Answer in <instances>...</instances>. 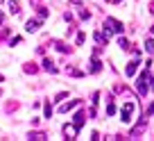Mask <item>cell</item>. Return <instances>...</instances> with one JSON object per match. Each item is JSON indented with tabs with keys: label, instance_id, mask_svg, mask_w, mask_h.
Wrapping results in <instances>:
<instances>
[{
	"label": "cell",
	"instance_id": "obj_28",
	"mask_svg": "<svg viewBox=\"0 0 154 141\" xmlns=\"http://www.w3.org/2000/svg\"><path fill=\"white\" fill-rule=\"evenodd\" d=\"M147 114H154V102H152V105L147 107Z\"/></svg>",
	"mask_w": 154,
	"mask_h": 141
},
{
	"label": "cell",
	"instance_id": "obj_12",
	"mask_svg": "<svg viewBox=\"0 0 154 141\" xmlns=\"http://www.w3.org/2000/svg\"><path fill=\"white\" fill-rule=\"evenodd\" d=\"M66 73L72 75V78H84V71H79V68H72V66H66Z\"/></svg>",
	"mask_w": 154,
	"mask_h": 141
},
{
	"label": "cell",
	"instance_id": "obj_20",
	"mask_svg": "<svg viewBox=\"0 0 154 141\" xmlns=\"http://www.w3.org/2000/svg\"><path fill=\"white\" fill-rule=\"evenodd\" d=\"M106 114H109V116H113V114H116V105L111 102V98H109V105H106Z\"/></svg>",
	"mask_w": 154,
	"mask_h": 141
},
{
	"label": "cell",
	"instance_id": "obj_15",
	"mask_svg": "<svg viewBox=\"0 0 154 141\" xmlns=\"http://www.w3.org/2000/svg\"><path fill=\"white\" fill-rule=\"evenodd\" d=\"M143 130H145V121H140V123H138V125H136V127H134V130H131V132H129V136H138V134H140V132H143Z\"/></svg>",
	"mask_w": 154,
	"mask_h": 141
},
{
	"label": "cell",
	"instance_id": "obj_8",
	"mask_svg": "<svg viewBox=\"0 0 154 141\" xmlns=\"http://www.w3.org/2000/svg\"><path fill=\"white\" fill-rule=\"evenodd\" d=\"M91 73H100L102 71V62L97 59V55H93V59H91V68H88Z\"/></svg>",
	"mask_w": 154,
	"mask_h": 141
},
{
	"label": "cell",
	"instance_id": "obj_31",
	"mask_svg": "<svg viewBox=\"0 0 154 141\" xmlns=\"http://www.w3.org/2000/svg\"><path fill=\"white\" fill-rule=\"evenodd\" d=\"M149 32H152V34H154V25H152V27H149Z\"/></svg>",
	"mask_w": 154,
	"mask_h": 141
},
{
	"label": "cell",
	"instance_id": "obj_26",
	"mask_svg": "<svg viewBox=\"0 0 154 141\" xmlns=\"http://www.w3.org/2000/svg\"><path fill=\"white\" fill-rule=\"evenodd\" d=\"M63 18H66L68 23H72V14H70V11H66V14H63Z\"/></svg>",
	"mask_w": 154,
	"mask_h": 141
},
{
	"label": "cell",
	"instance_id": "obj_5",
	"mask_svg": "<svg viewBox=\"0 0 154 141\" xmlns=\"http://www.w3.org/2000/svg\"><path fill=\"white\" fill-rule=\"evenodd\" d=\"M41 23H43V21L38 18V16H36V18H34V21L29 18V21H27V25H25V30H27V32L32 34V32H36V30H38V25H41Z\"/></svg>",
	"mask_w": 154,
	"mask_h": 141
},
{
	"label": "cell",
	"instance_id": "obj_19",
	"mask_svg": "<svg viewBox=\"0 0 154 141\" xmlns=\"http://www.w3.org/2000/svg\"><path fill=\"white\" fill-rule=\"evenodd\" d=\"M145 50H147L149 55H154V39H147V41H145Z\"/></svg>",
	"mask_w": 154,
	"mask_h": 141
},
{
	"label": "cell",
	"instance_id": "obj_3",
	"mask_svg": "<svg viewBox=\"0 0 154 141\" xmlns=\"http://www.w3.org/2000/svg\"><path fill=\"white\" fill-rule=\"evenodd\" d=\"M131 112H134V102H125V107H122V112H120L122 123H129L131 121Z\"/></svg>",
	"mask_w": 154,
	"mask_h": 141
},
{
	"label": "cell",
	"instance_id": "obj_6",
	"mask_svg": "<svg viewBox=\"0 0 154 141\" xmlns=\"http://www.w3.org/2000/svg\"><path fill=\"white\" fill-rule=\"evenodd\" d=\"M77 132H79L77 125H63V134H66V139H75Z\"/></svg>",
	"mask_w": 154,
	"mask_h": 141
},
{
	"label": "cell",
	"instance_id": "obj_18",
	"mask_svg": "<svg viewBox=\"0 0 154 141\" xmlns=\"http://www.w3.org/2000/svg\"><path fill=\"white\" fill-rule=\"evenodd\" d=\"M118 46H120V50H131L129 41H127V39H122V37H120V39H118Z\"/></svg>",
	"mask_w": 154,
	"mask_h": 141
},
{
	"label": "cell",
	"instance_id": "obj_10",
	"mask_svg": "<svg viewBox=\"0 0 154 141\" xmlns=\"http://www.w3.org/2000/svg\"><path fill=\"white\" fill-rule=\"evenodd\" d=\"M43 68L48 71V73H57V66H54V62H52L50 57H45V59H43Z\"/></svg>",
	"mask_w": 154,
	"mask_h": 141
},
{
	"label": "cell",
	"instance_id": "obj_21",
	"mask_svg": "<svg viewBox=\"0 0 154 141\" xmlns=\"http://www.w3.org/2000/svg\"><path fill=\"white\" fill-rule=\"evenodd\" d=\"M50 116H52V105L45 102V118H50Z\"/></svg>",
	"mask_w": 154,
	"mask_h": 141
},
{
	"label": "cell",
	"instance_id": "obj_14",
	"mask_svg": "<svg viewBox=\"0 0 154 141\" xmlns=\"http://www.w3.org/2000/svg\"><path fill=\"white\" fill-rule=\"evenodd\" d=\"M23 71H25V73H38V66H36V64H34V62H29V64H25V66H23Z\"/></svg>",
	"mask_w": 154,
	"mask_h": 141
},
{
	"label": "cell",
	"instance_id": "obj_2",
	"mask_svg": "<svg viewBox=\"0 0 154 141\" xmlns=\"http://www.w3.org/2000/svg\"><path fill=\"white\" fill-rule=\"evenodd\" d=\"M104 32H116V34H122V30H125V25L120 23V21H116V18H104Z\"/></svg>",
	"mask_w": 154,
	"mask_h": 141
},
{
	"label": "cell",
	"instance_id": "obj_25",
	"mask_svg": "<svg viewBox=\"0 0 154 141\" xmlns=\"http://www.w3.org/2000/svg\"><path fill=\"white\" fill-rule=\"evenodd\" d=\"M20 41H23V39H20V37H14V39H11V41H9V46H18V43H20Z\"/></svg>",
	"mask_w": 154,
	"mask_h": 141
},
{
	"label": "cell",
	"instance_id": "obj_4",
	"mask_svg": "<svg viewBox=\"0 0 154 141\" xmlns=\"http://www.w3.org/2000/svg\"><path fill=\"white\" fill-rule=\"evenodd\" d=\"M138 66H140V62H138V57H136V59H131V62L127 64L125 73H127V75H129V78H131V75H136V71H138Z\"/></svg>",
	"mask_w": 154,
	"mask_h": 141
},
{
	"label": "cell",
	"instance_id": "obj_1",
	"mask_svg": "<svg viewBox=\"0 0 154 141\" xmlns=\"http://www.w3.org/2000/svg\"><path fill=\"white\" fill-rule=\"evenodd\" d=\"M147 82H149V68L145 66V71L136 78V91H138L140 96H145V93H147Z\"/></svg>",
	"mask_w": 154,
	"mask_h": 141
},
{
	"label": "cell",
	"instance_id": "obj_32",
	"mask_svg": "<svg viewBox=\"0 0 154 141\" xmlns=\"http://www.w3.org/2000/svg\"><path fill=\"white\" fill-rule=\"evenodd\" d=\"M34 2H38V0H34Z\"/></svg>",
	"mask_w": 154,
	"mask_h": 141
},
{
	"label": "cell",
	"instance_id": "obj_16",
	"mask_svg": "<svg viewBox=\"0 0 154 141\" xmlns=\"http://www.w3.org/2000/svg\"><path fill=\"white\" fill-rule=\"evenodd\" d=\"M9 11H11V14H20V5L16 2V0H11V2H9Z\"/></svg>",
	"mask_w": 154,
	"mask_h": 141
},
{
	"label": "cell",
	"instance_id": "obj_24",
	"mask_svg": "<svg viewBox=\"0 0 154 141\" xmlns=\"http://www.w3.org/2000/svg\"><path fill=\"white\" fill-rule=\"evenodd\" d=\"M84 39H86V37H84V32L77 34V46H82V43H84Z\"/></svg>",
	"mask_w": 154,
	"mask_h": 141
},
{
	"label": "cell",
	"instance_id": "obj_11",
	"mask_svg": "<svg viewBox=\"0 0 154 141\" xmlns=\"http://www.w3.org/2000/svg\"><path fill=\"white\" fill-rule=\"evenodd\" d=\"M27 139L29 141H43V139H48V134H45V132H29Z\"/></svg>",
	"mask_w": 154,
	"mask_h": 141
},
{
	"label": "cell",
	"instance_id": "obj_27",
	"mask_svg": "<svg viewBox=\"0 0 154 141\" xmlns=\"http://www.w3.org/2000/svg\"><path fill=\"white\" fill-rule=\"evenodd\" d=\"M149 14L154 16V0H152V2H149Z\"/></svg>",
	"mask_w": 154,
	"mask_h": 141
},
{
	"label": "cell",
	"instance_id": "obj_30",
	"mask_svg": "<svg viewBox=\"0 0 154 141\" xmlns=\"http://www.w3.org/2000/svg\"><path fill=\"white\" fill-rule=\"evenodd\" d=\"M2 21H5V16H2V14H0V23H2Z\"/></svg>",
	"mask_w": 154,
	"mask_h": 141
},
{
	"label": "cell",
	"instance_id": "obj_13",
	"mask_svg": "<svg viewBox=\"0 0 154 141\" xmlns=\"http://www.w3.org/2000/svg\"><path fill=\"white\" fill-rule=\"evenodd\" d=\"M84 123H86V114H84V112H77V114H75V125L82 127Z\"/></svg>",
	"mask_w": 154,
	"mask_h": 141
},
{
	"label": "cell",
	"instance_id": "obj_7",
	"mask_svg": "<svg viewBox=\"0 0 154 141\" xmlns=\"http://www.w3.org/2000/svg\"><path fill=\"white\" fill-rule=\"evenodd\" d=\"M77 105H82V100H70V102H63L61 107H59V112H61V114H66V112H70V109H75Z\"/></svg>",
	"mask_w": 154,
	"mask_h": 141
},
{
	"label": "cell",
	"instance_id": "obj_23",
	"mask_svg": "<svg viewBox=\"0 0 154 141\" xmlns=\"http://www.w3.org/2000/svg\"><path fill=\"white\" fill-rule=\"evenodd\" d=\"M63 98H68V91H61V93H57V96H54V100H63Z\"/></svg>",
	"mask_w": 154,
	"mask_h": 141
},
{
	"label": "cell",
	"instance_id": "obj_29",
	"mask_svg": "<svg viewBox=\"0 0 154 141\" xmlns=\"http://www.w3.org/2000/svg\"><path fill=\"white\" fill-rule=\"evenodd\" d=\"M106 2H111V5H118V2H122V0H106Z\"/></svg>",
	"mask_w": 154,
	"mask_h": 141
},
{
	"label": "cell",
	"instance_id": "obj_22",
	"mask_svg": "<svg viewBox=\"0 0 154 141\" xmlns=\"http://www.w3.org/2000/svg\"><path fill=\"white\" fill-rule=\"evenodd\" d=\"M91 102H93V107H95V105H97V102H100V93H93V96H91Z\"/></svg>",
	"mask_w": 154,
	"mask_h": 141
},
{
	"label": "cell",
	"instance_id": "obj_17",
	"mask_svg": "<svg viewBox=\"0 0 154 141\" xmlns=\"http://www.w3.org/2000/svg\"><path fill=\"white\" fill-rule=\"evenodd\" d=\"M36 14H38V18H41V21H45L50 11H48V7H38V11H36Z\"/></svg>",
	"mask_w": 154,
	"mask_h": 141
},
{
	"label": "cell",
	"instance_id": "obj_9",
	"mask_svg": "<svg viewBox=\"0 0 154 141\" xmlns=\"http://www.w3.org/2000/svg\"><path fill=\"white\" fill-rule=\"evenodd\" d=\"M52 46L59 50V53H63V55H66V53H70V46H68V43H63V41H52Z\"/></svg>",
	"mask_w": 154,
	"mask_h": 141
}]
</instances>
